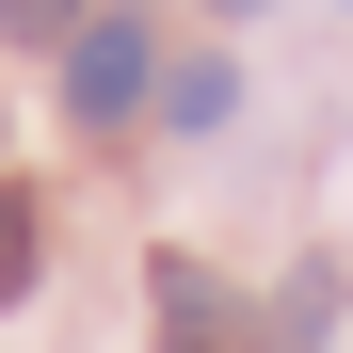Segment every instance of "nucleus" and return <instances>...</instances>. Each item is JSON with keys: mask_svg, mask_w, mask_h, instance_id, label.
I'll return each mask as SVG.
<instances>
[{"mask_svg": "<svg viewBox=\"0 0 353 353\" xmlns=\"http://www.w3.org/2000/svg\"><path fill=\"white\" fill-rule=\"evenodd\" d=\"M161 337H176V353H241V305H225L193 257H161Z\"/></svg>", "mask_w": 353, "mask_h": 353, "instance_id": "f03ea898", "label": "nucleus"}, {"mask_svg": "<svg viewBox=\"0 0 353 353\" xmlns=\"http://www.w3.org/2000/svg\"><path fill=\"white\" fill-rule=\"evenodd\" d=\"M225 112H241L225 65H176V81H161V129H225Z\"/></svg>", "mask_w": 353, "mask_h": 353, "instance_id": "20e7f679", "label": "nucleus"}, {"mask_svg": "<svg viewBox=\"0 0 353 353\" xmlns=\"http://www.w3.org/2000/svg\"><path fill=\"white\" fill-rule=\"evenodd\" d=\"M0 32H17V48H65V32H81V0H0Z\"/></svg>", "mask_w": 353, "mask_h": 353, "instance_id": "39448f33", "label": "nucleus"}, {"mask_svg": "<svg viewBox=\"0 0 353 353\" xmlns=\"http://www.w3.org/2000/svg\"><path fill=\"white\" fill-rule=\"evenodd\" d=\"M145 97H161V48H145V17H81V32H65V112H81V129H129Z\"/></svg>", "mask_w": 353, "mask_h": 353, "instance_id": "f257e3e1", "label": "nucleus"}, {"mask_svg": "<svg viewBox=\"0 0 353 353\" xmlns=\"http://www.w3.org/2000/svg\"><path fill=\"white\" fill-rule=\"evenodd\" d=\"M32 273H48V209H32V193H0V305H17Z\"/></svg>", "mask_w": 353, "mask_h": 353, "instance_id": "7ed1b4c3", "label": "nucleus"}, {"mask_svg": "<svg viewBox=\"0 0 353 353\" xmlns=\"http://www.w3.org/2000/svg\"><path fill=\"white\" fill-rule=\"evenodd\" d=\"M209 17H257V0H209Z\"/></svg>", "mask_w": 353, "mask_h": 353, "instance_id": "423d86ee", "label": "nucleus"}]
</instances>
